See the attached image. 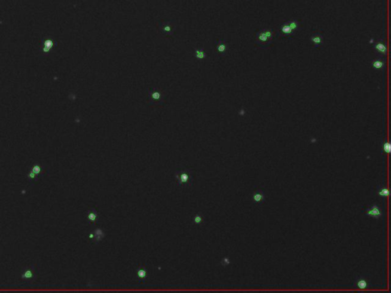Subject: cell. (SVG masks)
Segmentation results:
<instances>
[{
    "label": "cell",
    "instance_id": "6da1fadb",
    "mask_svg": "<svg viewBox=\"0 0 391 293\" xmlns=\"http://www.w3.org/2000/svg\"><path fill=\"white\" fill-rule=\"evenodd\" d=\"M273 31L270 28L263 29L259 31L256 35V42L261 45H264L270 43L273 39Z\"/></svg>",
    "mask_w": 391,
    "mask_h": 293
},
{
    "label": "cell",
    "instance_id": "7a4b0ae2",
    "mask_svg": "<svg viewBox=\"0 0 391 293\" xmlns=\"http://www.w3.org/2000/svg\"><path fill=\"white\" fill-rule=\"evenodd\" d=\"M175 177L178 180V183L180 185L186 184L190 182L191 180V174L189 171H180L176 173Z\"/></svg>",
    "mask_w": 391,
    "mask_h": 293
},
{
    "label": "cell",
    "instance_id": "3957f363",
    "mask_svg": "<svg viewBox=\"0 0 391 293\" xmlns=\"http://www.w3.org/2000/svg\"><path fill=\"white\" fill-rule=\"evenodd\" d=\"M365 215L367 216L372 217L374 218H376V219H379L382 216V212H381V209L379 206H377V205H374L366 210Z\"/></svg>",
    "mask_w": 391,
    "mask_h": 293
},
{
    "label": "cell",
    "instance_id": "277c9868",
    "mask_svg": "<svg viewBox=\"0 0 391 293\" xmlns=\"http://www.w3.org/2000/svg\"><path fill=\"white\" fill-rule=\"evenodd\" d=\"M35 273L33 266L24 269L21 274V278L23 280H32L35 279Z\"/></svg>",
    "mask_w": 391,
    "mask_h": 293
},
{
    "label": "cell",
    "instance_id": "5b68a950",
    "mask_svg": "<svg viewBox=\"0 0 391 293\" xmlns=\"http://www.w3.org/2000/svg\"><path fill=\"white\" fill-rule=\"evenodd\" d=\"M252 199L255 204L261 205L265 201V195L264 191L258 189L252 194Z\"/></svg>",
    "mask_w": 391,
    "mask_h": 293
},
{
    "label": "cell",
    "instance_id": "8992f818",
    "mask_svg": "<svg viewBox=\"0 0 391 293\" xmlns=\"http://www.w3.org/2000/svg\"><path fill=\"white\" fill-rule=\"evenodd\" d=\"M374 48L375 51L380 54L381 56H386L387 54V46L386 44L383 42L382 41H379L378 42L375 43L374 46Z\"/></svg>",
    "mask_w": 391,
    "mask_h": 293
},
{
    "label": "cell",
    "instance_id": "52a82bcc",
    "mask_svg": "<svg viewBox=\"0 0 391 293\" xmlns=\"http://www.w3.org/2000/svg\"><path fill=\"white\" fill-rule=\"evenodd\" d=\"M355 286L359 289H366L370 287V283L364 277H358L355 280Z\"/></svg>",
    "mask_w": 391,
    "mask_h": 293
},
{
    "label": "cell",
    "instance_id": "ba28073f",
    "mask_svg": "<svg viewBox=\"0 0 391 293\" xmlns=\"http://www.w3.org/2000/svg\"><path fill=\"white\" fill-rule=\"evenodd\" d=\"M310 40L313 43L315 47H319L321 46V44H322V36L319 33L314 34L313 35H312L311 38H310Z\"/></svg>",
    "mask_w": 391,
    "mask_h": 293
},
{
    "label": "cell",
    "instance_id": "9c48e42d",
    "mask_svg": "<svg viewBox=\"0 0 391 293\" xmlns=\"http://www.w3.org/2000/svg\"><path fill=\"white\" fill-rule=\"evenodd\" d=\"M280 32L287 36H292L293 35V31L288 25L287 22L284 23L280 28Z\"/></svg>",
    "mask_w": 391,
    "mask_h": 293
},
{
    "label": "cell",
    "instance_id": "30bf717a",
    "mask_svg": "<svg viewBox=\"0 0 391 293\" xmlns=\"http://www.w3.org/2000/svg\"><path fill=\"white\" fill-rule=\"evenodd\" d=\"M371 66L374 69H376V70H381V69L384 67V60L381 59V58H378V59L374 60V61L371 62Z\"/></svg>",
    "mask_w": 391,
    "mask_h": 293
},
{
    "label": "cell",
    "instance_id": "8fae6325",
    "mask_svg": "<svg viewBox=\"0 0 391 293\" xmlns=\"http://www.w3.org/2000/svg\"><path fill=\"white\" fill-rule=\"evenodd\" d=\"M97 216H98V215H97L96 210L94 209H92L89 211V212H88L87 218L88 220L91 222V223H94V222H95L97 219Z\"/></svg>",
    "mask_w": 391,
    "mask_h": 293
},
{
    "label": "cell",
    "instance_id": "7c38bea8",
    "mask_svg": "<svg viewBox=\"0 0 391 293\" xmlns=\"http://www.w3.org/2000/svg\"><path fill=\"white\" fill-rule=\"evenodd\" d=\"M137 277L141 280H145L147 276V269L144 266H139L137 271Z\"/></svg>",
    "mask_w": 391,
    "mask_h": 293
},
{
    "label": "cell",
    "instance_id": "4fadbf2b",
    "mask_svg": "<svg viewBox=\"0 0 391 293\" xmlns=\"http://www.w3.org/2000/svg\"><path fill=\"white\" fill-rule=\"evenodd\" d=\"M378 194L381 197H384V198H387V197L389 196L390 195V192H389L388 189L387 187H378Z\"/></svg>",
    "mask_w": 391,
    "mask_h": 293
},
{
    "label": "cell",
    "instance_id": "5bb4252c",
    "mask_svg": "<svg viewBox=\"0 0 391 293\" xmlns=\"http://www.w3.org/2000/svg\"><path fill=\"white\" fill-rule=\"evenodd\" d=\"M287 24L290 26V28L293 31H296L299 29V22L296 20H292V21H287Z\"/></svg>",
    "mask_w": 391,
    "mask_h": 293
},
{
    "label": "cell",
    "instance_id": "9a60e30c",
    "mask_svg": "<svg viewBox=\"0 0 391 293\" xmlns=\"http://www.w3.org/2000/svg\"><path fill=\"white\" fill-rule=\"evenodd\" d=\"M31 171L33 172L35 174H36L37 176H39L41 173V172H42V169H41V166L39 164H35L32 167V170Z\"/></svg>",
    "mask_w": 391,
    "mask_h": 293
},
{
    "label": "cell",
    "instance_id": "2e32d148",
    "mask_svg": "<svg viewBox=\"0 0 391 293\" xmlns=\"http://www.w3.org/2000/svg\"><path fill=\"white\" fill-rule=\"evenodd\" d=\"M37 176H37L36 174L34 173L33 172H32V171H30L27 175L28 180L30 182L36 181V180H38V179H37Z\"/></svg>",
    "mask_w": 391,
    "mask_h": 293
},
{
    "label": "cell",
    "instance_id": "e0dca14e",
    "mask_svg": "<svg viewBox=\"0 0 391 293\" xmlns=\"http://www.w3.org/2000/svg\"><path fill=\"white\" fill-rule=\"evenodd\" d=\"M384 150L385 151L386 153L389 154L391 150V145L389 142H385L384 144Z\"/></svg>",
    "mask_w": 391,
    "mask_h": 293
},
{
    "label": "cell",
    "instance_id": "ac0fdd59",
    "mask_svg": "<svg viewBox=\"0 0 391 293\" xmlns=\"http://www.w3.org/2000/svg\"><path fill=\"white\" fill-rule=\"evenodd\" d=\"M52 44H53V43H52L51 41H46L45 44H44V51H47V50H48L49 49H50L51 47H52Z\"/></svg>",
    "mask_w": 391,
    "mask_h": 293
},
{
    "label": "cell",
    "instance_id": "d6986e66",
    "mask_svg": "<svg viewBox=\"0 0 391 293\" xmlns=\"http://www.w3.org/2000/svg\"><path fill=\"white\" fill-rule=\"evenodd\" d=\"M194 221H195L196 224H200L201 222L202 221V220H203V219H202V216H201V215H196V217L194 218Z\"/></svg>",
    "mask_w": 391,
    "mask_h": 293
},
{
    "label": "cell",
    "instance_id": "ffe728a7",
    "mask_svg": "<svg viewBox=\"0 0 391 293\" xmlns=\"http://www.w3.org/2000/svg\"><path fill=\"white\" fill-rule=\"evenodd\" d=\"M218 50H219V51H220V52L225 51V44H219V47H218Z\"/></svg>",
    "mask_w": 391,
    "mask_h": 293
}]
</instances>
